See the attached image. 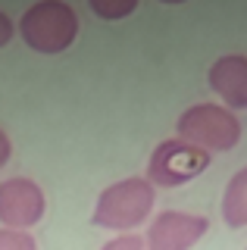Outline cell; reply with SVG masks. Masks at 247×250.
Segmentation results:
<instances>
[{
	"label": "cell",
	"mask_w": 247,
	"mask_h": 250,
	"mask_svg": "<svg viewBox=\"0 0 247 250\" xmlns=\"http://www.w3.org/2000/svg\"><path fill=\"white\" fill-rule=\"evenodd\" d=\"M100 250H144V238H138V234H119V238L106 241Z\"/></svg>",
	"instance_id": "8fae6325"
},
{
	"label": "cell",
	"mask_w": 247,
	"mask_h": 250,
	"mask_svg": "<svg viewBox=\"0 0 247 250\" xmlns=\"http://www.w3.org/2000/svg\"><path fill=\"white\" fill-rule=\"evenodd\" d=\"M0 250H38V241L28 231L0 229Z\"/></svg>",
	"instance_id": "30bf717a"
},
{
	"label": "cell",
	"mask_w": 247,
	"mask_h": 250,
	"mask_svg": "<svg viewBox=\"0 0 247 250\" xmlns=\"http://www.w3.org/2000/svg\"><path fill=\"white\" fill-rule=\"evenodd\" d=\"M175 131H179L182 141H188V144H194L206 153H226L238 147L244 128L231 109L216 104H194L179 116Z\"/></svg>",
	"instance_id": "3957f363"
},
{
	"label": "cell",
	"mask_w": 247,
	"mask_h": 250,
	"mask_svg": "<svg viewBox=\"0 0 247 250\" xmlns=\"http://www.w3.org/2000/svg\"><path fill=\"white\" fill-rule=\"evenodd\" d=\"M206 231H210V222L204 216L166 209L150 222L144 250H191Z\"/></svg>",
	"instance_id": "8992f818"
},
{
	"label": "cell",
	"mask_w": 247,
	"mask_h": 250,
	"mask_svg": "<svg viewBox=\"0 0 247 250\" xmlns=\"http://www.w3.org/2000/svg\"><path fill=\"white\" fill-rule=\"evenodd\" d=\"M47 213L41 185L32 178H6L0 182V225L13 231L35 229Z\"/></svg>",
	"instance_id": "5b68a950"
},
{
	"label": "cell",
	"mask_w": 247,
	"mask_h": 250,
	"mask_svg": "<svg viewBox=\"0 0 247 250\" xmlns=\"http://www.w3.org/2000/svg\"><path fill=\"white\" fill-rule=\"evenodd\" d=\"M157 188L147 178H122L100 191L91 222L106 231H132L153 213Z\"/></svg>",
	"instance_id": "6da1fadb"
},
{
	"label": "cell",
	"mask_w": 247,
	"mask_h": 250,
	"mask_svg": "<svg viewBox=\"0 0 247 250\" xmlns=\"http://www.w3.org/2000/svg\"><path fill=\"white\" fill-rule=\"evenodd\" d=\"M222 219H226L228 229H244L247 225V166L228 178L226 194H222Z\"/></svg>",
	"instance_id": "ba28073f"
},
{
	"label": "cell",
	"mask_w": 247,
	"mask_h": 250,
	"mask_svg": "<svg viewBox=\"0 0 247 250\" xmlns=\"http://www.w3.org/2000/svg\"><path fill=\"white\" fill-rule=\"evenodd\" d=\"M13 38H16V25H13L10 16L0 10V47H6V44L13 41Z\"/></svg>",
	"instance_id": "7c38bea8"
},
{
	"label": "cell",
	"mask_w": 247,
	"mask_h": 250,
	"mask_svg": "<svg viewBox=\"0 0 247 250\" xmlns=\"http://www.w3.org/2000/svg\"><path fill=\"white\" fill-rule=\"evenodd\" d=\"M213 156L200 147L188 144L182 138H169L157 150L150 153V163H147V182L153 188H179L191 178H197L200 172L210 166Z\"/></svg>",
	"instance_id": "277c9868"
},
{
	"label": "cell",
	"mask_w": 247,
	"mask_h": 250,
	"mask_svg": "<svg viewBox=\"0 0 247 250\" xmlns=\"http://www.w3.org/2000/svg\"><path fill=\"white\" fill-rule=\"evenodd\" d=\"M16 31L35 53L57 57V53L69 50L79 38V16L69 3L44 0V3H35L22 13Z\"/></svg>",
	"instance_id": "7a4b0ae2"
},
{
	"label": "cell",
	"mask_w": 247,
	"mask_h": 250,
	"mask_svg": "<svg viewBox=\"0 0 247 250\" xmlns=\"http://www.w3.org/2000/svg\"><path fill=\"white\" fill-rule=\"evenodd\" d=\"M91 10L100 19H125L138 10V0H91Z\"/></svg>",
	"instance_id": "9c48e42d"
},
{
	"label": "cell",
	"mask_w": 247,
	"mask_h": 250,
	"mask_svg": "<svg viewBox=\"0 0 247 250\" xmlns=\"http://www.w3.org/2000/svg\"><path fill=\"white\" fill-rule=\"evenodd\" d=\"M210 88L226 100V109L238 113L247 109V57L244 53H226L206 72Z\"/></svg>",
	"instance_id": "52a82bcc"
},
{
	"label": "cell",
	"mask_w": 247,
	"mask_h": 250,
	"mask_svg": "<svg viewBox=\"0 0 247 250\" xmlns=\"http://www.w3.org/2000/svg\"><path fill=\"white\" fill-rule=\"evenodd\" d=\"M10 156H13V141H10V135H6L3 128H0V169L10 163Z\"/></svg>",
	"instance_id": "4fadbf2b"
}]
</instances>
